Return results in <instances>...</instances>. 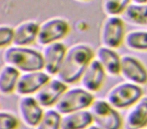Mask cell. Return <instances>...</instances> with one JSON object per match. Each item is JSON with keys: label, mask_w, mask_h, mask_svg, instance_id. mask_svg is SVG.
Instances as JSON below:
<instances>
[{"label": "cell", "mask_w": 147, "mask_h": 129, "mask_svg": "<svg viewBox=\"0 0 147 129\" xmlns=\"http://www.w3.org/2000/svg\"><path fill=\"white\" fill-rule=\"evenodd\" d=\"M124 45L133 51L147 52V30L134 29L127 32Z\"/></svg>", "instance_id": "obj_20"}, {"label": "cell", "mask_w": 147, "mask_h": 129, "mask_svg": "<svg viewBox=\"0 0 147 129\" xmlns=\"http://www.w3.org/2000/svg\"><path fill=\"white\" fill-rule=\"evenodd\" d=\"M40 23L34 20H26L20 22L14 28L15 37L13 45L21 47H29L37 42Z\"/></svg>", "instance_id": "obj_13"}, {"label": "cell", "mask_w": 147, "mask_h": 129, "mask_svg": "<svg viewBox=\"0 0 147 129\" xmlns=\"http://www.w3.org/2000/svg\"><path fill=\"white\" fill-rule=\"evenodd\" d=\"M94 102L90 91L82 88L68 89L55 104V110L61 115L80 111L88 109Z\"/></svg>", "instance_id": "obj_3"}, {"label": "cell", "mask_w": 147, "mask_h": 129, "mask_svg": "<svg viewBox=\"0 0 147 129\" xmlns=\"http://www.w3.org/2000/svg\"><path fill=\"white\" fill-rule=\"evenodd\" d=\"M96 53L93 48L85 43H77L70 47L65 54L58 78L66 84L78 82L84 71L94 59Z\"/></svg>", "instance_id": "obj_1"}, {"label": "cell", "mask_w": 147, "mask_h": 129, "mask_svg": "<svg viewBox=\"0 0 147 129\" xmlns=\"http://www.w3.org/2000/svg\"><path fill=\"white\" fill-rule=\"evenodd\" d=\"M88 129H101L100 128H98L97 126H90V128Z\"/></svg>", "instance_id": "obj_26"}, {"label": "cell", "mask_w": 147, "mask_h": 129, "mask_svg": "<svg viewBox=\"0 0 147 129\" xmlns=\"http://www.w3.org/2000/svg\"><path fill=\"white\" fill-rule=\"evenodd\" d=\"M129 23L140 27H147V3H132L123 15Z\"/></svg>", "instance_id": "obj_19"}, {"label": "cell", "mask_w": 147, "mask_h": 129, "mask_svg": "<svg viewBox=\"0 0 147 129\" xmlns=\"http://www.w3.org/2000/svg\"><path fill=\"white\" fill-rule=\"evenodd\" d=\"M96 59L102 64L108 74L111 76L121 74V57L115 49L101 46L96 52Z\"/></svg>", "instance_id": "obj_15"}, {"label": "cell", "mask_w": 147, "mask_h": 129, "mask_svg": "<svg viewBox=\"0 0 147 129\" xmlns=\"http://www.w3.org/2000/svg\"><path fill=\"white\" fill-rule=\"evenodd\" d=\"M18 120L8 113L0 114V129H16L18 127Z\"/></svg>", "instance_id": "obj_24"}, {"label": "cell", "mask_w": 147, "mask_h": 129, "mask_svg": "<svg viewBox=\"0 0 147 129\" xmlns=\"http://www.w3.org/2000/svg\"><path fill=\"white\" fill-rule=\"evenodd\" d=\"M61 114L53 109L47 110L36 129H60Z\"/></svg>", "instance_id": "obj_22"}, {"label": "cell", "mask_w": 147, "mask_h": 129, "mask_svg": "<svg viewBox=\"0 0 147 129\" xmlns=\"http://www.w3.org/2000/svg\"><path fill=\"white\" fill-rule=\"evenodd\" d=\"M125 21L121 16H107L100 31L102 46L117 49L124 44L126 37Z\"/></svg>", "instance_id": "obj_4"}, {"label": "cell", "mask_w": 147, "mask_h": 129, "mask_svg": "<svg viewBox=\"0 0 147 129\" xmlns=\"http://www.w3.org/2000/svg\"><path fill=\"white\" fill-rule=\"evenodd\" d=\"M133 0H102V7L107 16H123Z\"/></svg>", "instance_id": "obj_21"}, {"label": "cell", "mask_w": 147, "mask_h": 129, "mask_svg": "<svg viewBox=\"0 0 147 129\" xmlns=\"http://www.w3.org/2000/svg\"><path fill=\"white\" fill-rule=\"evenodd\" d=\"M147 127V97H142L128 114L126 129H143Z\"/></svg>", "instance_id": "obj_16"}, {"label": "cell", "mask_w": 147, "mask_h": 129, "mask_svg": "<svg viewBox=\"0 0 147 129\" xmlns=\"http://www.w3.org/2000/svg\"><path fill=\"white\" fill-rule=\"evenodd\" d=\"M50 79V75L42 70L24 72L19 78L16 92L22 96L35 94Z\"/></svg>", "instance_id": "obj_9"}, {"label": "cell", "mask_w": 147, "mask_h": 129, "mask_svg": "<svg viewBox=\"0 0 147 129\" xmlns=\"http://www.w3.org/2000/svg\"><path fill=\"white\" fill-rule=\"evenodd\" d=\"M121 75L128 82L139 85L147 83L146 67L140 59L131 55L121 57Z\"/></svg>", "instance_id": "obj_10"}, {"label": "cell", "mask_w": 147, "mask_h": 129, "mask_svg": "<svg viewBox=\"0 0 147 129\" xmlns=\"http://www.w3.org/2000/svg\"><path fill=\"white\" fill-rule=\"evenodd\" d=\"M77 1H78V2H88L90 0H77Z\"/></svg>", "instance_id": "obj_27"}, {"label": "cell", "mask_w": 147, "mask_h": 129, "mask_svg": "<svg viewBox=\"0 0 147 129\" xmlns=\"http://www.w3.org/2000/svg\"><path fill=\"white\" fill-rule=\"evenodd\" d=\"M19 110L24 122L30 126H38L40 122L44 111L35 97H23L19 101Z\"/></svg>", "instance_id": "obj_14"}, {"label": "cell", "mask_w": 147, "mask_h": 129, "mask_svg": "<svg viewBox=\"0 0 147 129\" xmlns=\"http://www.w3.org/2000/svg\"><path fill=\"white\" fill-rule=\"evenodd\" d=\"M133 3H147V0H133Z\"/></svg>", "instance_id": "obj_25"}, {"label": "cell", "mask_w": 147, "mask_h": 129, "mask_svg": "<svg viewBox=\"0 0 147 129\" xmlns=\"http://www.w3.org/2000/svg\"><path fill=\"white\" fill-rule=\"evenodd\" d=\"M94 122L90 111L80 110L67 114L61 120L60 129H85Z\"/></svg>", "instance_id": "obj_17"}, {"label": "cell", "mask_w": 147, "mask_h": 129, "mask_svg": "<svg viewBox=\"0 0 147 129\" xmlns=\"http://www.w3.org/2000/svg\"><path fill=\"white\" fill-rule=\"evenodd\" d=\"M67 50L68 47L62 41H57L44 46L41 51L44 63L43 70L50 76L58 75Z\"/></svg>", "instance_id": "obj_8"}, {"label": "cell", "mask_w": 147, "mask_h": 129, "mask_svg": "<svg viewBox=\"0 0 147 129\" xmlns=\"http://www.w3.org/2000/svg\"><path fill=\"white\" fill-rule=\"evenodd\" d=\"M21 72L9 65H5L0 72V91L2 94H10L16 91Z\"/></svg>", "instance_id": "obj_18"}, {"label": "cell", "mask_w": 147, "mask_h": 129, "mask_svg": "<svg viewBox=\"0 0 147 129\" xmlns=\"http://www.w3.org/2000/svg\"><path fill=\"white\" fill-rule=\"evenodd\" d=\"M67 90V84L60 79H50L35 93L34 97L41 107L47 108L55 105Z\"/></svg>", "instance_id": "obj_11"}, {"label": "cell", "mask_w": 147, "mask_h": 129, "mask_svg": "<svg viewBox=\"0 0 147 129\" xmlns=\"http://www.w3.org/2000/svg\"><path fill=\"white\" fill-rule=\"evenodd\" d=\"M143 91L139 84L127 82L114 87L108 94V102L115 109H126L137 103Z\"/></svg>", "instance_id": "obj_6"}, {"label": "cell", "mask_w": 147, "mask_h": 129, "mask_svg": "<svg viewBox=\"0 0 147 129\" xmlns=\"http://www.w3.org/2000/svg\"><path fill=\"white\" fill-rule=\"evenodd\" d=\"M106 71L102 64L94 59L88 66L81 78V84L84 89L90 92L98 91L104 84Z\"/></svg>", "instance_id": "obj_12"}, {"label": "cell", "mask_w": 147, "mask_h": 129, "mask_svg": "<svg viewBox=\"0 0 147 129\" xmlns=\"http://www.w3.org/2000/svg\"><path fill=\"white\" fill-rule=\"evenodd\" d=\"M96 126L101 129H121L123 121L120 114L109 103L96 100L90 107Z\"/></svg>", "instance_id": "obj_7"}, {"label": "cell", "mask_w": 147, "mask_h": 129, "mask_svg": "<svg viewBox=\"0 0 147 129\" xmlns=\"http://www.w3.org/2000/svg\"><path fill=\"white\" fill-rule=\"evenodd\" d=\"M3 59L6 65L14 66L21 72H36L44 68L41 52L29 47L12 45L5 48Z\"/></svg>", "instance_id": "obj_2"}, {"label": "cell", "mask_w": 147, "mask_h": 129, "mask_svg": "<svg viewBox=\"0 0 147 129\" xmlns=\"http://www.w3.org/2000/svg\"><path fill=\"white\" fill-rule=\"evenodd\" d=\"M69 22L62 17H52L40 23L37 43L44 47L50 43L61 41L70 33Z\"/></svg>", "instance_id": "obj_5"}, {"label": "cell", "mask_w": 147, "mask_h": 129, "mask_svg": "<svg viewBox=\"0 0 147 129\" xmlns=\"http://www.w3.org/2000/svg\"><path fill=\"white\" fill-rule=\"evenodd\" d=\"M15 37L14 28L9 25H2L0 27V47L7 48L13 45Z\"/></svg>", "instance_id": "obj_23"}]
</instances>
